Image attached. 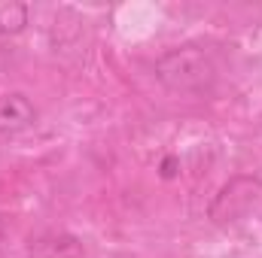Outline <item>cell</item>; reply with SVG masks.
Masks as SVG:
<instances>
[{
    "label": "cell",
    "mask_w": 262,
    "mask_h": 258,
    "mask_svg": "<svg viewBox=\"0 0 262 258\" xmlns=\"http://www.w3.org/2000/svg\"><path fill=\"white\" fill-rule=\"evenodd\" d=\"M28 28V6L18 0H0V37H15Z\"/></svg>",
    "instance_id": "5b68a950"
},
{
    "label": "cell",
    "mask_w": 262,
    "mask_h": 258,
    "mask_svg": "<svg viewBox=\"0 0 262 258\" xmlns=\"http://www.w3.org/2000/svg\"><path fill=\"white\" fill-rule=\"evenodd\" d=\"M262 197V179L250 173H238L229 183L220 186V192L213 194L210 207H207V219L213 225H232L241 222Z\"/></svg>",
    "instance_id": "7a4b0ae2"
},
{
    "label": "cell",
    "mask_w": 262,
    "mask_h": 258,
    "mask_svg": "<svg viewBox=\"0 0 262 258\" xmlns=\"http://www.w3.org/2000/svg\"><path fill=\"white\" fill-rule=\"evenodd\" d=\"M34 122H37V107L25 94L12 91V94L0 97V137L21 134V131L31 128Z\"/></svg>",
    "instance_id": "3957f363"
},
{
    "label": "cell",
    "mask_w": 262,
    "mask_h": 258,
    "mask_svg": "<svg viewBox=\"0 0 262 258\" xmlns=\"http://www.w3.org/2000/svg\"><path fill=\"white\" fill-rule=\"evenodd\" d=\"M156 79L174 94H204L216 82V64L207 49L186 43L156 61Z\"/></svg>",
    "instance_id": "6da1fadb"
},
{
    "label": "cell",
    "mask_w": 262,
    "mask_h": 258,
    "mask_svg": "<svg viewBox=\"0 0 262 258\" xmlns=\"http://www.w3.org/2000/svg\"><path fill=\"white\" fill-rule=\"evenodd\" d=\"M31 255L34 258H85V246L79 237L67 231H49L31 240Z\"/></svg>",
    "instance_id": "277c9868"
}]
</instances>
